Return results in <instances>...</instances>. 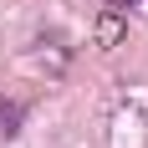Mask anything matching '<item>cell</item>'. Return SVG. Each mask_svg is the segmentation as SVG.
<instances>
[{
    "label": "cell",
    "mask_w": 148,
    "mask_h": 148,
    "mask_svg": "<svg viewBox=\"0 0 148 148\" xmlns=\"http://www.w3.org/2000/svg\"><path fill=\"white\" fill-rule=\"evenodd\" d=\"M21 118H26L21 102H0V138H15V133H21Z\"/></svg>",
    "instance_id": "obj_1"
},
{
    "label": "cell",
    "mask_w": 148,
    "mask_h": 148,
    "mask_svg": "<svg viewBox=\"0 0 148 148\" xmlns=\"http://www.w3.org/2000/svg\"><path fill=\"white\" fill-rule=\"evenodd\" d=\"M102 5H112V10H128V5H138V0H102Z\"/></svg>",
    "instance_id": "obj_2"
}]
</instances>
